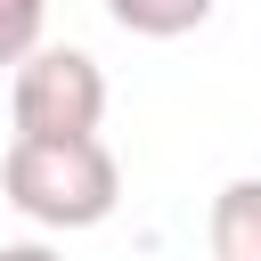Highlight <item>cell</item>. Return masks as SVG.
Wrapping results in <instances>:
<instances>
[{"mask_svg": "<svg viewBox=\"0 0 261 261\" xmlns=\"http://www.w3.org/2000/svg\"><path fill=\"white\" fill-rule=\"evenodd\" d=\"M106 16L122 33H139V41H179V33H196L212 16V0H106Z\"/></svg>", "mask_w": 261, "mask_h": 261, "instance_id": "4", "label": "cell"}, {"mask_svg": "<svg viewBox=\"0 0 261 261\" xmlns=\"http://www.w3.org/2000/svg\"><path fill=\"white\" fill-rule=\"evenodd\" d=\"M0 188L33 228H98L122 204V163L106 139H8Z\"/></svg>", "mask_w": 261, "mask_h": 261, "instance_id": "1", "label": "cell"}, {"mask_svg": "<svg viewBox=\"0 0 261 261\" xmlns=\"http://www.w3.org/2000/svg\"><path fill=\"white\" fill-rule=\"evenodd\" d=\"M8 114H16V139H98L106 122V73L90 49H33L8 82Z\"/></svg>", "mask_w": 261, "mask_h": 261, "instance_id": "2", "label": "cell"}, {"mask_svg": "<svg viewBox=\"0 0 261 261\" xmlns=\"http://www.w3.org/2000/svg\"><path fill=\"white\" fill-rule=\"evenodd\" d=\"M0 261H65V253H57V245H33V237H24V245H0Z\"/></svg>", "mask_w": 261, "mask_h": 261, "instance_id": "6", "label": "cell"}, {"mask_svg": "<svg viewBox=\"0 0 261 261\" xmlns=\"http://www.w3.org/2000/svg\"><path fill=\"white\" fill-rule=\"evenodd\" d=\"M212 261H261V179H228L212 196Z\"/></svg>", "mask_w": 261, "mask_h": 261, "instance_id": "3", "label": "cell"}, {"mask_svg": "<svg viewBox=\"0 0 261 261\" xmlns=\"http://www.w3.org/2000/svg\"><path fill=\"white\" fill-rule=\"evenodd\" d=\"M41 24H49V0H0V65H24L41 49Z\"/></svg>", "mask_w": 261, "mask_h": 261, "instance_id": "5", "label": "cell"}]
</instances>
